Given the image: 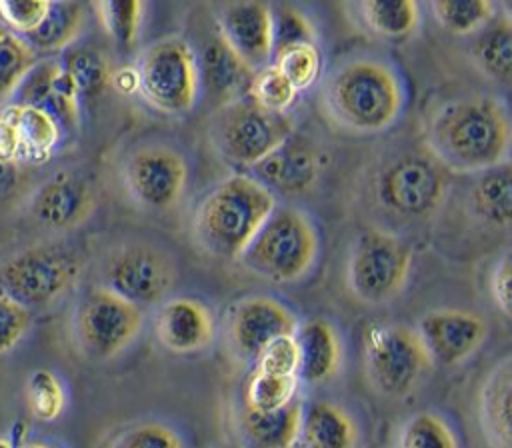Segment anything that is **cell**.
I'll list each match as a JSON object with an SVG mask.
<instances>
[{
	"instance_id": "1",
	"label": "cell",
	"mask_w": 512,
	"mask_h": 448,
	"mask_svg": "<svg viewBox=\"0 0 512 448\" xmlns=\"http://www.w3.org/2000/svg\"><path fill=\"white\" fill-rule=\"evenodd\" d=\"M424 148L450 174H478L512 154V114L492 94L442 102L426 120Z\"/></svg>"
},
{
	"instance_id": "2",
	"label": "cell",
	"mask_w": 512,
	"mask_h": 448,
	"mask_svg": "<svg viewBox=\"0 0 512 448\" xmlns=\"http://www.w3.org/2000/svg\"><path fill=\"white\" fill-rule=\"evenodd\" d=\"M320 102L336 128L354 136H376L400 120L408 88L400 70L388 60L350 56L324 76Z\"/></svg>"
},
{
	"instance_id": "3",
	"label": "cell",
	"mask_w": 512,
	"mask_h": 448,
	"mask_svg": "<svg viewBox=\"0 0 512 448\" xmlns=\"http://www.w3.org/2000/svg\"><path fill=\"white\" fill-rule=\"evenodd\" d=\"M278 200L248 172H232L214 184L192 216V236L210 256L238 262Z\"/></svg>"
},
{
	"instance_id": "4",
	"label": "cell",
	"mask_w": 512,
	"mask_h": 448,
	"mask_svg": "<svg viewBox=\"0 0 512 448\" xmlns=\"http://www.w3.org/2000/svg\"><path fill=\"white\" fill-rule=\"evenodd\" d=\"M370 202L388 222L420 224L434 218L450 192V172L422 146L384 158L370 178Z\"/></svg>"
},
{
	"instance_id": "5",
	"label": "cell",
	"mask_w": 512,
	"mask_h": 448,
	"mask_svg": "<svg viewBox=\"0 0 512 448\" xmlns=\"http://www.w3.org/2000/svg\"><path fill=\"white\" fill-rule=\"evenodd\" d=\"M318 254L320 234L312 216L298 206L276 204L238 262L266 282L292 284L310 274Z\"/></svg>"
},
{
	"instance_id": "6",
	"label": "cell",
	"mask_w": 512,
	"mask_h": 448,
	"mask_svg": "<svg viewBox=\"0 0 512 448\" xmlns=\"http://www.w3.org/2000/svg\"><path fill=\"white\" fill-rule=\"evenodd\" d=\"M412 264L414 250L402 236L372 226L358 232L350 244L346 286L364 306H388L406 290Z\"/></svg>"
},
{
	"instance_id": "7",
	"label": "cell",
	"mask_w": 512,
	"mask_h": 448,
	"mask_svg": "<svg viewBox=\"0 0 512 448\" xmlns=\"http://www.w3.org/2000/svg\"><path fill=\"white\" fill-rule=\"evenodd\" d=\"M296 132L290 114L260 108L248 94L214 108L208 136L216 154L238 168H254Z\"/></svg>"
},
{
	"instance_id": "8",
	"label": "cell",
	"mask_w": 512,
	"mask_h": 448,
	"mask_svg": "<svg viewBox=\"0 0 512 448\" xmlns=\"http://www.w3.org/2000/svg\"><path fill=\"white\" fill-rule=\"evenodd\" d=\"M362 366L370 388L390 400L410 396L434 370L414 326L400 322L372 324L364 332Z\"/></svg>"
},
{
	"instance_id": "9",
	"label": "cell",
	"mask_w": 512,
	"mask_h": 448,
	"mask_svg": "<svg viewBox=\"0 0 512 448\" xmlns=\"http://www.w3.org/2000/svg\"><path fill=\"white\" fill-rule=\"evenodd\" d=\"M80 256L56 242L24 246L0 262V292L28 310L56 304L82 274Z\"/></svg>"
},
{
	"instance_id": "10",
	"label": "cell",
	"mask_w": 512,
	"mask_h": 448,
	"mask_svg": "<svg viewBox=\"0 0 512 448\" xmlns=\"http://www.w3.org/2000/svg\"><path fill=\"white\" fill-rule=\"evenodd\" d=\"M138 92L166 116H186L200 100V70L192 42L170 34L142 48L138 62Z\"/></svg>"
},
{
	"instance_id": "11",
	"label": "cell",
	"mask_w": 512,
	"mask_h": 448,
	"mask_svg": "<svg viewBox=\"0 0 512 448\" xmlns=\"http://www.w3.org/2000/svg\"><path fill=\"white\" fill-rule=\"evenodd\" d=\"M144 328V310L102 284L84 290L72 312V340L92 362H106L128 350Z\"/></svg>"
},
{
	"instance_id": "12",
	"label": "cell",
	"mask_w": 512,
	"mask_h": 448,
	"mask_svg": "<svg viewBox=\"0 0 512 448\" xmlns=\"http://www.w3.org/2000/svg\"><path fill=\"white\" fill-rule=\"evenodd\" d=\"M178 280V262L170 250L148 240L112 246L100 264V282L138 308L160 306Z\"/></svg>"
},
{
	"instance_id": "13",
	"label": "cell",
	"mask_w": 512,
	"mask_h": 448,
	"mask_svg": "<svg viewBox=\"0 0 512 448\" xmlns=\"http://www.w3.org/2000/svg\"><path fill=\"white\" fill-rule=\"evenodd\" d=\"M128 196L148 212H168L188 186V162L180 150L162 142L136 146L122 164Z\"/></svg>"
},
{
	"instance_id": "14",
	"label": "cell",
	"mask_w": 512,
	"mask_h": 448,
	"mask_svg": "<svg viewBox=\"0 0 512 448\" xmlns=\"http://www.w3.org/2000/svg\"><path fill=\"white\" fill-rule=\"evenodd\" d=\"M298 316L278 298L250 294L234 300L222 322V334L236 362L254 366L260 352L278 336L294 334Z\"/></svg>"
},
{
	"instance_id": "15",
	"label": "cell",
	"mask_w": 512,
	"mask_h": 448,
	"mask_svg": "<svg viewBox=\"0 0 512 448\" xmlns=\"http://www.w3.org/2000/svg\"><path fill=\"white\" fill-rule=\"evenodd\" d=\"M434 366L454 368L470 360L488 338L482 316L460 308H434L414 326Z\"/></svg>"
},
{
	"instance_id": "16",
	"label": "cell",
	"mask_w": 512,
	"mask_h": 448,
	"mask_svg": "<svg viewBox=\"0 0 512 448\" xmlns=\"http://www.w3.org/2000/svg\"><path fill=\"white\" fill-rule=\"evenodd\" d=\"M212 22L230 50L258 72L272 62V12L258 0H234L214 6Z\"/></svg>"
},
{
	"instance_id": "17",
	"label": "cell",
	"mask_w": 512,
	"mask_h": 448,
	"mask_svg": "<svg viewBox=\"0 0 512 448\" xmlns=\"http://www.w3.org/2000/svg\"><path fill=\"white\" fill-rule=\"evenodd\" d=\"M94 202L92 186L82 176L58 170L32 190L26 212L44 230L68 232L88 220Z\"/></svg>"
},
{
	"instance_id": "18",
	"label": "cell",
	"mask_w": 512,
	"mask_h": 448,
	"mask_svg": "<svg viewBox=\"0 0 512 448\" xmlns=\"http://www.w3.org/2000/svg\"><path fill=\"white\" fill-rule=\"evenodd\" d=\"M328 164L326 152L308 136L294 132L270 156L248 170L272 194L296 196L312 190Z\"/></svg>"
},
{
	"instance_id": "19",
	"label": "cell",
	"mask_w": 512,
	"mask_h": 448,
	"mask_svg": "<svg viewBox=\"0 0 512 448\" xmlns=\"http://www.w3.org/2000/svg\"><path fill=\"white\" fill-rule=\"evenodd\" d=\"M152 330L164 350L180 356L198 354L212 346L216 338V318L204 302L174 296L156 306Z\"/></svg>"
},
{
	"instance_id": "20",
	"label": "cell",
	"mask_w": 512,
	"mask_h": 448,
	"mask_svg": "<svg viewBox=\"0 0 512 448\" xmlns=\"http://www.w3.org/2000/svg\"><path fill=\"white\" fill-rule=\"evenodd\" d=\"M192 48L198 60L202 92L214 100L216 108L248 92L254 72L248 70L246 64L230 50L214 22L200 44H192Z\"/></svg>"
},
{
	"instance_id": "21",
	"label": "cell",
	"mask_w": 512,
	"mask_h": 448,
	"mask_svg": "<svg viewBox=\"0 0 512 448\" xmlns=\"http://www.w3.org/2000/svg\"><path fill=\"white\" fill-rule=\"evenodd\" d=\"M298 346V380L320 386L334 380L344 364V344L336 326L320 316L298 322L294 330Z\"/></svg>"
},
{
	"instance_id": "22",
	"label": "cell",
	"mask_w": 512,
	"mask_h": 448,
	"mask_svg": "<svg viewBox=\"0 0 512 448\" xmlns=\"http://www.w3.org/2000/svg\"><path fill=\"white\" fill-rule=\"evenodd\" d=\"M478 426L488 448H512V350L484 374L476 398Z\"/></svg>"
},
{
	"instance_id": "23",
	"label": "cell",
	"mask_w": 512,
	"mask_h": 448,
	"mask_svg": "<svg viewBox=\"0 0 512 448\" xmlns=\"http://www.w3.org/2000/svg\"><path fill=\"white\" fill-rule=\"evenodd\" d=\"M470 216L494 230L512 228V156L470 176L466 186Z\"/></svg>"
},
{
	"instance_id": "24",
	"label": "cell",
	"mask_w": 512,
	"mask_h": 448,
	"mask_svg": "<svg viewBox=\"0 0 512 448\" xmlns=\"http://www.w3.org/2000/svg\"><path fill=\"white\" fill-rule=\"evenodd\" d=\"M302 412L304 402L300 398L274 412H254L242 406L238 414L242 448H296Z\"/></svg>"
},
{
	"instance_id": "25",
	"label": "cell",
	"mask_w": 512,
	"mask_h": 448,
	"mask_svg": "<svg viewBox=\"0 0 512 448\" xmlns=\"http://www.w3.org/2000/svg\"><path fill=\"white\" fill-rule=\"evenodd\" d=\"M302 448H358L360 428L352 414L332 402L316 400L304 404L302 424H300V444Z\"/></svg>"
},
{
	"instance_id": "26",
	"label": "cell",
	"mask_w": 512,
	"mask_h": 448,
	"mask_svg": "<svg viewBox=\"0 0 512 448\" xmlns=\"http://www.w3.org/2000/svg\"><path fill=\"white\" fill-rule=\"evenodd\" d=\"M362 26L380 40H408L420 26L422 12L414 0H362L354 4Z\"/></svg>"
},
{
	"instance_id": "27",
	"label": "cell",
	"mask_w": 512,
	"mask_h": 448,
	"mask_svg": "<svg viewBox=\"0 0 512 448\" xmlns=\"http://www.w3.org/2000/svg\"><path fill=\"white\" fill-rule=\"evenodd\" d=\"M474 68L494 84L512 86V24L496 18L470 42Z\"/></svg>"
},
{
	"instance_id": "28",
	"label": "cell",
	"mask_w": 512,
	"mask_h": 448,
	"mask_svg": "<svg viewBox=\"0 0 512 448\" xmlns=\"http://www.w3.org/2000/svg\"><path fill=\"white\" fill-rule=\"evenodd\" d=\"M4 108L12 116L20 136V162H46L62 138V126L58 120L36 106L6 104Z\"/></svg>"
},
{
	"instance_id": "29",
	"label": "cell",
	"mask_w": 512,
	"mask_h": 448,
	"mask_svg": "<svg viewBox=\"0 0 512 448\" xmlns=\"http://www.w3.org/2000/svg\"><path fill=\"white\" fill-rule=\"evenodd\" d=\"M86 24V8L72 0H50V8L40 26L24 40L38 54H56L66 50Z\"/></svg>"
},
{
	"instance_id": "30",
	"label": "cell",
	"mask_w": 512,
	"mask_h": 448,
	"mask_svg": "<svg viewBox=\"0 0 512 448\" xmlns=\"http://www.w3.org/2000/svg\"><path fill=\"white\" fill-rule=\"evenodd\" d=\"M428 10L436 24L454 36H476L496 18V2L490 0H434Z\"/></svg>"
},
{
	"instance_id": "31",
	"label": "cell",
	"mask_w": 512,
	"mask_h": 448,
	"mask_svg": "<svg viewBox=\"0 0 512 448\" xmlns=\"http://www.w3.org/2000/svg\"><path fill=\"white\" fill-rule=\"evenodd\" d=\"M92 10L106 32V36L120 48L130 50L136 46L142 26L146 4L138 0H98Z\"/></svg>"
},
{
	"instance_id": "32",
	"label": "cell",
	"mask_w": 512,
	"mask_h": 448,
	"mask_svg": "<svg viewBox=\"0 0 512 448\" xmlns=\"http://www.w3.org/2000/svg\"><path fill=\"white\" fill-rule=\"evenodd\" d=\"M396 448H460L450 422L434 410L410 414L396 436Z\"/></svg>"
},
{
	"instance_id": "33",
	"label": "cell",
	"mask_w": 512,
	"mask_h": 448,
	"mask_svg": "<svg viewBox=\"0 0 512 448\" xmlns=\"http://www.w3.org/2000/svg\"><path fill=\"white\" fill-rule=\"evenodd\" d=\"M300 380L274 376L252 368L244 386V408L254 412H274L298 398Z\"/></svg>"
},
{
	"instance_id": "34",
	"label": "cell",
	"mask_w": 512,
	"mask_h": 448,
	"mask_svg": "<svg viewBox=\"0 0 512 448\" xmlns=\"http://www.w3.org/2000/svg\"><path fill=\"white\" fill-rule=\"evenodd\" d=\"M272 12V60L276 54L302 44H318L312 18L294 4H270Z\"/></svg>"
},
{
	"instance_id": "35",
	"label": "cell",
	"mask_w": 512,
	"mask_h": 448,
	"mask_svg": "<svg viewBox=\"0 0 512 448\" xmlns=\"http://www.w3.org/2000/svg\"><path fill=\"white\" fill-rule=\"evenodd\" d=\"M28 412L40 422H54L66 408V390L62 380L48 368H38L28 374L24 386Z\"/></svg>"
},
{
	"instance_id": "36",
	"label": "cell",
	"mask_w": 512,
	"mask_h": 448,
	"mask_svg": "<svg viewBox=\"0 0 512 448\" xmlns=\"http://www.w3.org/2000/svg\"><path fill=\"white\" fill-rule=\"evenodd\" d=\"M34 64L36 52L28 42L0 24V102L10 100L20 80Z\"/></svg>"
},
{
	"instance_id": "37",
	"label": "cell",
	"mask_w": 512,
	"mask_h": 448,
	"mask_svg": "<svg viewBox=\"0 0 512 448\" xmlns=\"http://www.w3.org/2000/svg\"><path fill=\"white\" fill-rule=\"evenodd\" d=\"M246 94L260 108L274 114H290V108L298 98V90L288 82V78L280 72V68L274 62L254 72Z\"/></svg>"
},
{
	"instance_id": "38",
	"label": "cell",
	"mask_w": 512,
	"mask_h": 448,
	"mask_svg": "<svg viewBox=\"0 0 512 448\" xmlns=\"http://www.w3.org/2000/svg\"><path fill=\"white\" fill-rule=\"evenodd\" d=\"M72 76L80 98H96L110 84L112 70L102 52L92 48H80L66 56L62 62Z\"/></svg>"
},
{
	"instance_id": "39",
	"label": "cell",
	"mask_w": 512,
	"mask_h": 448,
	"mask_svg": "<svg viewBox=\"0 0 512 448\" xmlns=\"http://www.w3.org/2000/svg\"><path fill=\"white\" fill-rule=\"evenodd\" d=\"M272 62L280 68V72L288 78V82L298 90V94L314 86V82L322 74V54L318 44L292 46L276 54Z\"/></svg>"
},
{
	"instance_id": "40",
	"label": "cell",
	"mask_w": 512,
	"mask_h": 448,
	"mask_svg": "<svg viewBox=\"0 0 512 448\" xmlns=\"http://www.w3.org/2000/svg\"><path fill=\"white\" fill-rule=\"evenodd\" d=\"M108 448H186L182 436L160 420H140L124 428Z\"/></svg>"
},
{
	"instance_id": "41",
	"label": "cell",
	"mask_w": 512,
	"mask_h": 448,
	"mask_svg": "<svg viewBox=\"0 0 512 448\" xmlns=\"http://www.w3.org/2000/svg\"><path fill=\"white\" fill-rule=\"evenodd\" d=\"M60 68H62V60H56V58L36 60V64L26 72V76L20 80V84L12 92L8 104L44 108L52 94V84Z\"/></svg>"
},
{
	"instance_id": "42",
	"label": "cell",
	"mask_w": 512,
	"mask_h": 448,
	"mask_svg": "<svg viewBox=\"0 0 512 448\" xmlns=\"http://www.w3.org/2000/svg\"><path fill=\"white\" fill-rule=\"evenodd\" d=\"M48 8V0H0V24L26 38L40 26Z\"/></svg>"
},
{
	"instance_id": "43",
	"label": "cell",
	"mask_w": 512,
	"mask_h": 448,
	"mask_svg": "<svg viewBox=\"0 0 512 448\" xmlns=\"http://www.w3.org/2000/svg\"><path fill=\"white\" fill-rule=\"evenodd\" d=\"M34 312L0 292V356L12 352L28 334Z\"/></svg>"
},
{
	"instance_id": "44",
	"label": "cell",
	"mask_w": 512,
	"mask_h": 448,
	"mask_svg": "<svg viewBox=\"0 0 512 448\" xmlns=\"http://www.w3.org/2000/svg\"><path fill=\"white\" fill-rule=\"evenodd\" d=\"M252 368L274 376L298 378V346L294 334L278 336L268 342Z\"/></svg>"
},
{
	"instance_id": "45",
	"label": "cell",
	"mask_w": 512,
	"mask_h": 448,
	"mask_svg": "<svg viewBox=\"0 0 512 448\" xmlns=\"http://www.w3.org/2000/svg\"><path fill=\"white\" fill-rule=\"evenodd\" d=\"M488 286L496 308L512 320V246L506 248L492 264Z\"/></svg>"
},
{
	"instance_id": "46",
	"label": "cell",
	"mask_w": 512,
	"mask_h": 448,
	"mask_svg": "<svg viewBox=\"0 0 512 448\" xmlns=\"http://www.w3.org/2000/svg\"><path fill=\"white\" fill-rule=\"evenodd\" d=\"M20 136L6 108L0 110V160L20 162ZM22 164V162H20Z\"/></svg>"
},
{
	"instance_id": "47",
	"label": "cell",
	"mask_w": 512,
	"mask_h": 448,
	"mask_svg": "<svg viewBox=\"0 0 512 448\" xmlns=\"http://www.w3.org/2000/svg\"><path fill=\"white\" fill-rule=\"evenodd\" d=\"M24 180V170L20 162L0 160V202L12 198Z\"/></svg>"
},
{
	"instance_id": "48",
	"label": "cell",
	"mask_w": 512,
	"mask_h": 448,
	"mask_svg": "<svg viewBox=\"0 0 512 448\" xmlns=\"http://www.w3.org/2000/svg\"><path fill=\"white\" fill-rule=\"evenodd\" d=\"M110 84L120 92V94H130L138 92V72L136 68H118L112 72Z\"/></svg>"
},
{
	"instance_id": "49",
	"label": "cell",
	"mask_w": 512,
	"mask_h": 448,
	"mask_svg": "<svg viewBox=\"0 0 512 448\" xmlns=\"http://www.w3.org/2000/svg\"><path fill=\"white\" fill-rule=\"evenodd\" d=\"M496 12H498V18H502L508 24H512V0L498 2L496 4Z\"/></svg>"
},
{
	"instance_id": "50",
	"label": "cell",
	"mask_w": 512,
	"mask_h": 448,
	"mask_svg": "<svg viewBox=\"0 0 512 448\" xmlns=\"http://www.w3.org/2000/svg\"><path fill=\"white\" fill-rule=\"evenodd\" d=\"M18 448H52V446L46 442H26V444H20Z\"/></svg>"
},
{
	"instance_id": "51",
	"label": "cell",
	"mask_w": 512,
	"mask_h": 448,
	"mask_svg": "<svg viewBox=\"0 0 512 448\" xmlns=\"http://www.w3.org/2000/svg\"><path fill=\"white\" fill-rule=\"evenodd\" d=\"M0 448H14V444H12L8 438H2V436H0Z\"/></svg>"
},
{
	"instance_id": "52",
	"label": "cell",
	"mask_w": 512,
	"mask_h": 448,
	"mask_svg": "<svg viewBox=\"0 0 512 448\" xmlns=\"http://www.w3.org/2000/svg\"><path fill=\"white\" fill-rule=\"evenodd\" d=\"M236 448H242V446H236Z\"/></svg>"
}]
</instances>
